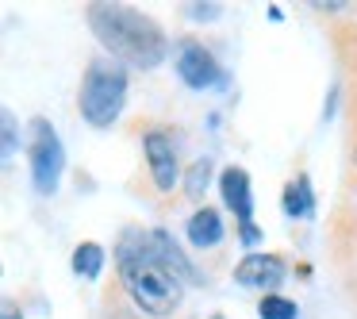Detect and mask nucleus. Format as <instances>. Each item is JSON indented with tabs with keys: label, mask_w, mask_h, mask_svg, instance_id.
<instances>
[{
	"label": "nucleus",
	"mask_w": 357,
	"mask_h": 319,
	"mask_svg": "<svg viewBox=\"0 0 357 319\" xmlns=\"http://www.w3.org/2000/svg\"><path fill=\"white\" fill-rule=\"evenodd\" d=\"M116 262H119V281H123L127 296L135 300V308H142L154 319H169L181 308L185 281L154 254L146 231H127L119 239Z\"/></svg>",
	"instance_id": "obj_1"
},
{
	"label": "nucleus",
	"mask_w": 357,
	"mask_h": 319,
	"mask_svg": "<svg viewBox=\"0 0 357 319\" xmlns=\"http://www.w3.org/2000/svg\"><path fill=\"white\" fill-rule=\"evenodd\" d=\"M89 27L112 58L139 66V70H154L169 54L162 27L146 12L127 8V4H89Z\"/></svg>",
	"instance_id": "obj_2"
},
{
	"label": "nucleus",
	"mask_w": 357,
	"mask_h": 319,
	"mask_svg": "<svg viewBox=\"0 0 357 319\" xmlns=\"http://www.w3.org/2000/svg\"><path fill=\"white\" fill-rule=\"evenodd\" d=\"M127 104V73L123 66L116 62H93L85 70V81H81V96H77V108L81 119L96 131L112 127L119 119Z\"/></svg>",
	"instance_id": "obj_3"
},
{
	"label": "nucleus",
	"mask_w": 357,
	"mask_h": 319,
	"mask_svg": "<svg viewBox=\"0 0 357 319\" xmlns=\"http://www.w3.org/2000/svg\"><path fill=\"white\" fill-rule=\"evenodd\" d=\"M62 170H66V147H62V139H58L54 124L35 119L31 124V181H35V193L39 196L58 193Z\"/></svg>",
	"instance_id": "obj_4"
},
{
	"label": "nucleus",
	"mask_w": 357,
	"mask_h": 319,
	"mask_svg": "<svg viewBox=\"0 0 357 319\" xmlns=\"http://www.w3.org/2000/svg\"><path fill=\"white\" fill-rule=\"evenodd\" d=\"M173 70H177V77L185 81L188 89H196V93H204V89H219L227 81L219 58L211 54L200 39H181L177 43V50H173Z\"/></svg>",
	"instance_id": "obj_5"
},
{
	"label": "nucleus",
	"mask_w": 357,
	"mask_h": 319,
	"mask_svg": "<svg viewBox=\"0 0 357 319\" xmlns=\"http://www.w3.org/2000/svg\"><path fill=\"white\" fill-rule=\"evenodd\" d=\"M219 193H223V204L234 212L242 242L254 246V242L261 239V231H257V223H254V188H250V173L242 170V165H227V170L219 173Z\"/></svg>",
	"instance_id": "obj_6"
},
{
	"label": "nucleus",
	"mask_w": 357,
	"mask_h": 319,
	"mask_svg": "<svg viewBox=\"0 0 357 319\" xmlns=\"http://www.w3.org/2000/svg\"><path fill=\"white\" fill-rule=\"evenodd\" d=\"M288 277V262L280 254H261V250H250L238 265H234V281L246 288H277Z\"/></svg>",
	"instance_id": "obj_7"
},
{
	"label": "nucleus",
	"mask_w": 357,
	"mask_h": 319,
	"mask_svg": "<svg viewBox=\"0 0 357 319\" xmlns=\"http://www.w3.org/2000/svg\"><path fill=\"white\" fill-rule=\"evenodd\" d=\"M142 150H146L154 185L162 188V193H173V185H177V177H181V162H177V147H173V139L165 131H146Z\"/></svg>",
	"instance_id": "obj_8"
},
{
	"label": "nucleus",
	"mask_w": 357,
	"mask_h": 319,
	"mask_svg": "<svg viewBox=\"0 0 357 319\" xmlns=\"http://www.w3.org/2000/svg\"><path fill=\"white\" fill-rule=\"evenodd\" d=\"M188 242L196 250H211L223 242V216L215 208H196L188 219Z\"/></svg>",
	"instance_id": "obj_9"
},
{
	"label": "nucleus",
	"mask_w": 357,
	"mask_h": 319,
	"mask_svg": "<svg viewBox=\"0 0 357 319\" xmlns=\"http://www.w3.org/2000/svg\"><path fill=\"white\" fill-rule=\"evenodd\" d=\"M284 216L288 219H311L315 216V193H311V177L307 173H300V177H292L284 185Z\"/></svg>",
	"instance_id": "obj_10"
},
{
	"label": "nucleus",
	"mask_w": 357,
	"mask_h": 319,
	"mask_svg": "<svg viewBox=\"0 0 357 319\" xmlns=\"http://www.w3.org/2000/svg\"><path fill=\"white\" fill-rule=\"evenodd\" d=\"M146 235H150V246H154V254L162 258V262L169 265V269L177 273L181 281H196V269L188 265V258L181 254V246L173 242L169 231H146Z\"/></svg>",
	"instance_id": "obj_11"
},
{
	"label": "nucleus",
	"mask_w": 357,
	"mask_h": 319,
	"mask_svg": "<svg viewBox=\"0 0 357 319\" xmlns=\"http://www.w3.org/2000/svg\"><path fill=\"white\" fill-rule=\"evenodd\" d=\"M104 269V246L100 242H81L77 250H73V273L85 281H96Z\"/></svg>",
	"instance_id": "obj_12"
},
{
	"label": "nucleus",
	"mask_w": 357,
	"mask_h": 319,
	"mask_svg": "<svg viewBox=\"0 0 357 319\" xmlns=\"http://www.w3.org/2000/svg\"><path fill=\"white\" fill-rule=\"evenodd\" d=\"M208 181H211V158H196L192 170H188V177H185L188 200H204V193H208Z\"/></svg>",
	"instance_id": "obj_13"
},
{
	"label": "nucleus",
	"mask_w": 357,
	"mask_h": 319,
	"mask_svg": "<svg viewBox=\"0 0 357 319\" xmlns=\"http://www.w3.org/2000/svg\"><path fill=\"white\" fill-rule=\"evenodd\" d=\"M257 316H261V319H296V316H300V308H296V300H288V296L269 292L261 304H257Z\"/></svg>",
	"instance_id": "obj_14"
},
{
	"label": "nucleus",
	"mask_w": 357,
	"mask_h": 319,
	"mask_svg": "<svg viewBox=\"0 0 357 319\" xmlns=\"http://www.w3.org/2000/svg\"><path fill=\"white\" fill-rule=\"evenodd\" d=\"M0 124H4V162H8V158H16V116L4 108Z\"/></svg>",
	"instance_id": "obj_15"
},
{
	"label": "nucleus",
	"mask_w": 357,
	"mask_h": 319,
	"mask_svg": "<svg viewBox=\"0 0 357 319\" xmlns=\"http://www.w3.org/2000/svg\"><path fill=\"white\" fill-rule=\"evenodd\" d=\"M219 12H223L219 4H208V8H196V4H192V8H188V16H192V20H215Z\"/></svg>",
	"instance_id": "obj_16"
},
{
	"label": "nucleus",
	"mask_w": 357,
	"mask_h": 319,
	"mask_svg": "<svg viewBox=\"0 0 357 319\" xmlns=\"http://www.w3.org/2000/svg\"><path fill=\"white\" fill-rule=\"evenodd\" d=\"M4 319H24V311H20L16 304H4Z\"/></svg>",
	"instance_id": "obj_17"
}]
</instances>
